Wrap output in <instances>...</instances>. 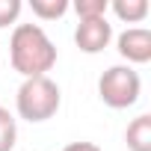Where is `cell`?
<instances>
[{"instance_id":"obj_1","label":"cell","mask_w":151,"mask_h":151,"mask_svg":"<svg viewBox=\"0 0 151 151\" xmlns=\"http://www.w3.org/2000/svg\"><path fill=\"white\" fill-rule=\"evenodd\" d=\"M9 59L24 80L47 77V71L56 65V47L39 24H18L9 39Z\"/></svg>"},{"instance_id":"obj_2","label":"cell","mask_w":151,"mask_h":151,"mask_svg":"<svg viewBox=\"0 0 151 151\" xmlns=\"http://www.w3.org/2000/svg\"><path fill=\"white\" fill-rule=\"evenodd\" d=\"M62 95L59 86L50 77H30L21 83L18 95H15V110L21 119L27 122H47L59 113Z\"/></svg>"},{"instance_id":"obj_3","label":"cell","mask_w":151,"mask_h":151,"mask_svg":"<svg viewBox=\"0 0 151 151\" xmlns=\"http://www.w3.org/2000/svg\"><path fill=\"white\" fill-rule=\"evenodd\" d=\"M142 80L130 65H110L98 80V98L110 110H127L139 101Z\"/></svg>"},{"instance_id":"obj_4","label":"cell","mask_w":151,"mask_h":151,"mask_svg":"<svg viewBox=\"0 0 151 151\" xmlns=\"http://www.w3.org/2000/svg\"><path fill=\"white\" fill-rule=\"evenodd\" d=\"M116 50L122 59H127V65H145L151 59V30L145 27H130L116 39Z\"/></svg>"},{"instance_id":"obj_5","label":"cell","mask_w":151,"mask_h":151,"mask_svg":"<svg viewBox=\"0 0 151 151\" xmlns=\"http://www.w3.org/2000/svg\"><path fill=\"white\" fill-rule=\"evenodd\" d=\"M113 39V24L107 18H92V21H80L74 30V45L83 53H101Z\"/></svg>"},{"instance_id":"obj_6","label":"cell","mask_w":151,"mask_h":151,"mask_svg":"<svg viewBox=\"0 0 151 151\" xmlns=\"http://www.w3.org/2000/svg\"><path fill=\"white\" fill-rule=\"evenodd\" d=\"M124 142H127L130 151H151V116H148V113L136 116V119L127 124Z\"/></svg>"},{"instance_id":"obj_7","label":"cell","mask_w":151,"mask_h":151,"mask_svg":"<svg viewBox=\"0 0 151 151\" xmlns=\"http://www.w3.org/2000/svg\"><path fill=\"white\" fill-rule=\"evenodd\" d=\"M110 9H113V15H116L119 21L139 24V21H145V15H148V0H113Z\"/></svg>"},{"instance_id":"obj_8","label":"cell","mask_w":151,"mask_h":151,"mask_svg":"<svg viewBox=\"0 0 151 151\" xmlns=\"http://www.w3.org/2000/svg\"><path fill=\"white\" fill-rule=\"evenodd\" d=\"M30 9L42 21H56V18H62L71 9V3L68 0H30Z\"/></svg>"},{"instance_id":"obj_9","label":"cell","mask_w":151,"mask_h":151,"mask_svg":"<svg viewBox=\"0 0 151 151\" xmlns=\"http://www.w3.org/2000/svg\"><path fill=\"white\" fill-rule=\"evenodd\" d=\"M15 139H18V122L6 107H0V151H12Z\"/></svg>"},{"instance_id":"obj_10","label":"cell","mask_w":151,"mask_h":151,"mask_svg":"<svg viewBox=\"0 0 151 151\" xmlns=\"http://www.w3.org/2000/svg\"><path fill=\"white\" fill-rule=\"evenodd\" d=\"M71 9L77 12L80 21H92V18H107L110 3H107V0H77Z\"/></svg>"},{"instance_id":"obj_11","label":"cell","mask_w":151,"mask_h":151,"mask_svg":"<svg viewBox=\"0 0 151 151\" xmlns=\"http://www.w3.org/2000/svg\"><path fill=\"white\" fill-rule=\"evenodd\" d=\"M21 9H24L21 0H0V30L9 27V24H15L18 15H21Z\"/></svg>"},{"instance_id":"obj_12","label":"cell","mask_w":151,"mask_h":151,"mask_svg":"<svg viewBox=\"0 0 151 151\" xmlns=\"http://www.w3.org/2000/svg\"><path fill=\"white\" fill-rule=\"evenodd\" d=\"M62 151H101L95 142H86V139H80V142H68Z\"/></svg>"}]
</instances>
